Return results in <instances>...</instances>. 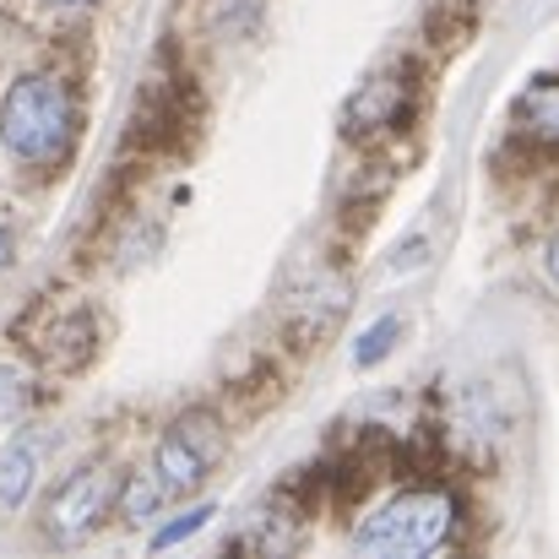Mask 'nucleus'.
Segmentation results:
<instances>
[{
    "label": "nucleus",
    "instance_id": "nucleus-4",
    "mask_svg": "<svg viewBox=\"0 0 559 559\" xmlns=\"http://www.w3.org/2000/svg\"><path fill=\"white\" fill-rule=\"evenodd\" d=\"M223 451H228L223 418L206 413V407H195V413L175 418V424L164 429V440H158V451H153V473H158V484H164L169 495H195V489L212 478V467L223 462Z\"/></svg>",
    "mask_w": 559,
    "mask_h": 559
},
{
    "label": "nucleus",
    "instance_id": "nucleus-10",
    "mask_svg": "<svg viewBox=\"0 0 559 559\" xmlns=\"http://www.w3.org/2000/svg\"><path fill=\"white\" fill-rule=\"evenodd\" d=\"M522 120H527V131H538V136H559V82H538V87L522 98Z\"/></svg>",
    "mask_w": 559,
    "mask_h": 559
},
{
    "label": "nucleus",
    "instance_id": "nucleus-3",
    "mask_svg": "<svg viewBox=\"0 0 559 559\" xmlns=\"http://www.w3.org/2000/svg\"><path fill=\"white\" fill-rule=\"evenodd\" d=\"M16 343H22L44 370L71 374L98 354V321L87 316V305L49 294V299H33V305L22 310V321H16Z\"/></svg>",
    "mask_w": 559,
    "mask_h": 559
},
{
    "label": "nucleus",
    "instance_id": "nucleus-13",
    "mask_svg": "<svg viewBox=\"0 0 559 559\" xmlns=\"http://www.w3.org/2000/svg\"><path fill=\"white\" fill-rule=\"evenodd\" d=\"M11 266V228H5V217H0V272Z\"/></svg>",
    "mask_w": 559,
    "mask_h": 559
},
{
    "label": "nucleus",
    "instance_id": "nucleus-5",
    "mask_svg": "<svg viewBox=\"0 0 559 559\" xmlns=\"http://www.w3.org/2000/svg\"><path fill=\"white\" fill-rule=\"evenodd\" d=\"M115 500H120V478L104 462H87L66 484H55V495L44 500L38 527H44L49 544H82L87 533H98V522L115 511Z\"/></svg>",
    "mask_w": 559,
    "mask_h": 559
},
{
    "label": "nucleus",
    "instance_id": "nucleus-11",
    "mask_svg": "<svg viewBox=\"0 0 559 559\" xmlns=\"http://www.w3.org/2000/svg\"><path fill=\"white\" fill-rule=\"evenodd\" d=\"M396 337H402V321H396V316H380L370 332L354 343V365H359V370H374V365L396 348Z\"/></svg>",
    "mask_w": 559,
    "mask_h": 559
},
{
    "label": "nucleus",
    "instance_id": "nucleus-9",
    "mask_svg": "<svg viewBox=\"0 0 559 559\" xmlns=\"http://www.w3.org/2000/svg\"><path fill=\"white\" fill-rule=\"evenodd\" d=\"M33 374L16 370V365H0V424H22L27 407H33Z\"/></svg>",
    "mask_w": 559,
    "mask_h": 559
},
{
    "label": "nucleus",
    "instance_id": "nucleus-12",
    "mask_svg": "<svg viewBox=\"0 0 559 559\" xmlns=\"http://www.w3.org/2000/svg\"><path fill=\"white\" fill-rule=\"evenodd\" d=\"M212 522V506H195V511H186L180 522H169L158 538H153V549H169V544H180V538H190V533H201Z\"/></svg>",
    "mask_w": 559,
    "mask_h": 559
},
{
    "label": "nucleus",
    "instance_id": "nucleus-7",
    "mask_svg": "<svg viewBox=\"0 0 559 559\" xmlns=\"http://www.w3.org/2000/svg\"><path fill=\"white\" fill-rule=\"evenodd\" d=\"M33 484H38V456H33V445L11 440L0 451V511H16L33 495Z\"/></svg>",
    "mask_w": 559,
    "mask_h": 559
},
{
    "label": "nucleus",
    "instance_id": "nucleus-15",
    "mask_svg": "<svg viewBox=\"0 0 559 559\" xmlns=\"http://www.w3.org/2000/svg\"><path fill=\"white\" fill-rule=\"evenodd\" d=\"M60 5H93V0H60Z\"/></svg>",
    "mask_w": 559,
    "mask_h": 559
},
{
    "label": "nucleus",
    "instance_id": "nucleus-6",
    "mask_svg": "<svg viewBox=\"0 0 559 559\" xmlns=\"http://www.w3.org/2000/svg\"><path fill=\"white\" fill-rule=\"evenodd\" d=\"M413 109V82L407 71H391V76H374L359 87V98L348 104V131L354 136H370V131H391L402 126Z\"/></svg>",
    "mask_w": 559,
    "mask_h": 559
},
{
    "label": "nucleus",
    "instance_id": "nucleus-2",
    "mask_svg": "<svg viewBox=\"0 0 559 559\" xmlns=\"http://www.w3.org/2000/svg\"><path fill=\"white\" fill-rule=\"evenodd\" d=\"M456 533V500L445 489H402L354 527V549L380 559H424Z\"/></svg>",
    "mask_w": 559,
    "mask_h": 559
},
{
    "label": "nucleus",
    "instance_id": "nucleus-8",
    "mask_svg": "<svg viewBox=\"0 0 559 559\" xmlns=\"http://www.w3.org/2000/svg\"><path fill=\"white\" fill-rule=\"evenodd\" d=\"M158 500H169V489L158 484V473L147 467V473H131L126 484H120V500H115V511L136 527V522H147L153 511H158Z\"/></svg>",
    "mask_w": 559,
    "mask_h": 559
},
{
    "label": "nucleus",
    "instance_id": "nucleus-14",
    "mask_svg": "<svg viewBox=\"0 0 559 559\" xmlns=\"http://www.w3.org/2000/svg\"><path fill=\"white\" fill-rule=\"evenodd\" d=\"M544 266H549V277H555V283H559V234H555V239H549V255H544Z\"/></svg>",
    "mask_w": 559,
    "mask_h": 559
},
{
    "label": "nucleus",
    "instance_id": "nucleus-1",
    "mask_svg": "<svg viewBox=\"0 0 559 559\" xmlns=\"http://www.w3.org/2000/svg\"><path fill=\"white\" fill-rule=\"evenodd\" d=\"M82 136V109L71 82L60 76H22L11 82V93L0 98V142L16 164L27 169H60L76 153Z\"/></svg>",
    "mask_w": 559,
    "mask_h": 559
}]
</instances>
